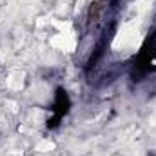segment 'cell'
<instances>
[{"label": "cell", "mask_w": 156, "mask_h": 156, "mask_svg": "<svg viewBox=\"0 0 156 156\" xmlns=\"http://www.w3.org/2000/svg\"><path fill=\"white\" fill-rule=\"evenodd\" d=\"M49 44L56 49H62V51H67V53H73L75 47H76V37L73 31H67V33H58L55 37H51Z\"/></svg>", "instance_id": "1"}, {"label": "cell", "mask_w": 156, "mask_h": 156, "mask_svg": "<svg viewBox=\"0 0 156 156\" xmlns=\"http://www.w3.org/2000/svg\"><path fill=\"white\" fill-rule=\"evenodd\" d=\"M136 37H138V31L133 27V26H125L120 33H118L116 40H115V47H127V45H131V47H138V44L140 42H136Z\"/></svg>", "instance_id": "2"}, {"label": "cell", "mask_w": 156, "mask_h": 156, "mask_svg": "<svg viewBox=\"0 0 156 156\" xmlns=\"http://www.w3.org/2000/svg\"><path fill=\"white\" fill-rule=\"evenodd\" d=\"M7 87L13 91H20L24 87V75L22 73H11L7 78Z\"/></svg>", "instance_id": "3"}, {"label": "cell", "mask_w": 156, "mask_h": 156, "mask_svg": "<svg viewBox=\"0 0 156 156\" xmlns=\"http://www.w3.org/2000/svg\"><path fill=\"white\" fill-rule=\"evenodd\" d=\"M55 142H51V140H40L38 144L35 145V151H38V153H51V151H55Z\"/></svg>", "instance_id": "4"}, {"label": "cell", "mask_w": 156, "mask_h": 156, "mask_svg": "<svg viewBox=\"0 0 156 156\" xmlns=\"http://www.w3.org/2000/svg\"><path fill=\"white\" fill-rule=\"evenodd\" d=\"M60 33H67V31H73V26H71V22H60V20H53L51 22Z\"/></svg>", "instance_id": "5"}, {"label": "cell", "mask_w": 156, "mask_h": 156, "mask_svg": "<svg viewBox=\"0 0 156 156\" xmlns=\"http://www.w3.org/2000/svg\"><path fill=\"white\" fill-rule=\"evenodd\" d=\"M7 105L11 107V111H13V113H16V111H18V107H16V104H15V102H7Z\"/></svg>", "instance_id": "6"}, {"label": "cell", "mask_w": 156, "mask_h": 156, "mask_svg": "<svg viewBox=\"0 0 156 156\" xmlns=\"http://www.w3.org/2000/svg\"><path fill=\"white\" fill-rule=\"evenodd\" d=\"M83 2H85V0H78V2H76V7H75V11H80V9H82V4H83Z\"/></svg>", "instance_id": "7"}]
</instances>
